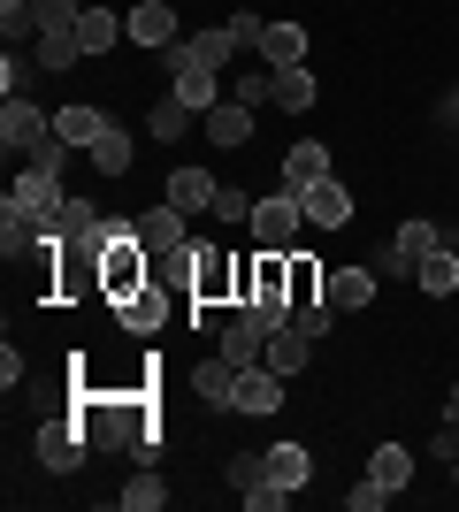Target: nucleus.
I'll return each instance as SVG.
<instances>
[{
    "label": "nucleus",
    "instance_id": "obj_1",
    "mask_svg": "<svg viewBox=\"0 0 459 512\" xmlns=\"http://www.w3.org/2000/svg\"><path fill=\"white\" fill-rule=\"evenodd\" d=\"M77 428L92 436V451H123L153 428L146 398H108V390H77Z\"/></svg>",
    "mask_w": 459,
    "mask_h": 512
},
{
    "label": "nucleus",
    "instance_id": "obj_2",
    "mask_svg": "<svg viewBox=\"0 0 459 512\" xmlns=\"http://www.w3.org/2000/svg\"><path fill=\"white\" fill-rule=\"evenodd\" d=\"M299 230H306V207H299V192H291V184L253 199V237H261V245L291 253V245H299Z\"/></svg>",
    "mask_w": 459,
    "mask_h": 512
},
{
    "label": "nucleus",
    "instance_id": "obj_3",
    "mask_svg": "<svg viewBox=\"0 0 459 512\" xmlns=\"http://www.w3.org/2000/svg\"><path fill=\"white\" fill-rule=\"evenodd\" d=\"M62 199H69V192H62V176H54V169H23V176H16V192H8V207L31 214V222L54 237V214H62Z\"/></svg>",
    "mask_w": 459,
    "mask_h": 512
},
{
    "label": "nucleus",
    "instance_id": "obj_4",
    "mask_svg": "<svg viewBox=\"0 0 459 512\" xmlns=\"http://www.w3.org/2000/svg\"><path fill=\"white\" fill-rule=\"evenodd\" d=\"M169 299H176V291H161V283H138V291H123V299H108V306H115V321H123L131 337H153V329L176 314Z\"/></svg>",
    "mask_w": 459,
    "mask_h": 512
},
{
    "label": "nucleus",
    "instance_id": "obj_5",
    "mask_svg": "<svg viewBox=\"0 0 459 512\" xmlns=\"http://www.w3.org/2000/svg\"><path fill=\"white\" fill-rule=\"evenodd\" d=\"M85 451H92L85 428H69V421H39V467H46V474H77V467H85Z\"/></svg>",
    "mask_w": 459,
    "mask_h": 512
},
{
    "label": "nucleus",
    "instance_id": "obj_6",
    "mask_svg": "<svg viewBox=\"0 0 459 512\" xmlns=\"http://www.w3.org/2000/svg\"><path fill=\"white\" fill-rule=\"evenodd\" d=\"M230 406L238 413H253V421H268V413L284 406V375H276V367H238V390H230Z\"/></svg>",
    "mask_w": 459,
    "mask_h": 512
},
{
    "label": "nucleus",
    "instance_id": "obj_7",
    "mask_svg": "<svg viewBox=\"0 0 459 512\" xmlns=\"http://www.w3.org/2000/svg\"><path fill=\"white\" fill-rule=\"evenodd\" d=\"M253 115H261V107H245V100H230V92H222L215 107H207V115H199V130H207V146H245V138H253Z\"/></svg>",
    "mask_w": 459,
    "mask_h": 512
},
{
    "label": "nucleus",
    "instance_id": "obj_8",
    "mask_svg": "<svg viewBox=\"0 0 459 512\" xmlns=\"http://www.w3.org/2000/svg\"><path fill=\"white\" fill-rule=\"evenodd\" d=\"M299 207H306V230H345V222H352V192H345V184H329V176H322V184H306Z\"/></svg>",
    "mask_w": 459,
    "mask_h": 512
},
{
    "label": "nucleus",
    "instance_id": "obj_9",
    "mask_svg": "<svg viewBox=\"0 0 459 512\" xmlns=\"http://www.w3.org/2000/svg\"><path fill=\"white\" fill-rule=\"evenodd\" d=\"M46 130H54V115H39L31 100H8V107H0V146H8V153H31Z\"/></svg>",
    "mask_w": 459,
    "mask_h": 512
},
{
    "label": "nucleus",
    "instance_id": "obj_10",
    "mask_svg": "<svg viewBox=\"0 0 459 512\" xmlns=\"http://www.w3.org/2000/svg\"><path fill=\"white\" fill-rule=\"evenodd\" d=\"M123 23H131V46H176V39H184V31H176V8H169V0H138Z\"/></svg>",
    "mask_w": 459,
    "mask_h": 512
},
{
    "label": "nucleus",
    "instance_id": "obj_11",
    "mask_svg": "<svg viewBox=\"0 0 459 512\" xmlns=\"http://www.w3.org/2000/svg\"><path fill=\"white\" fill-rule=\"evenodd\" d=\"M184 222H192V214H176L169 199H161V207H146V214H138V245H146V253H169V245H192V230H184Z\"/></svg>",
    "mask_w": 459,
    "mask_h": 512
},
{
    "label": "nucleus",
    "instance_id": "obj_12",
    "mask_svg": "<svg viewBox=\"0 0 459 512\" xmlns=\"http://www.w3.org/2000/svg\"><path fill=\"white\" fill-rule=\"evenodd\" d=\"M153 283H161V291H176V299H192V283H199V245H169V253H153Z\"/></svg>",
    "mask_w": 459,
    "mask_h": 512
},
{
    "label": "nucleus",
    "instance_id": "obj_13",
    "mask_svg": "<svg viewBox=\"0 0 459 512\" xmlns=\"http://www.w3.org/2000/svg\"><path fill=\"white\" fill-rule=\"evenodd\" d=\"M222 360H230V367H261L268 360V329H253L245 314H230V321H222Z\"/></svg>",
    "mask_w": 459,
    "mask_h": 512
},
{
    "label": "nucleus",
    "instance_id": "obj_14",
    "mask_svg": "<svg viewBox=\"0 0 459 512\" xmlns=\"http://www.w3.org/2000/svg\"><path fill=\"white\" fill-rule=\"evenodd\" d=\"M115 39H131V23L115 16V8H85V16H77V46H85V62H92V54H108Z\"/></svg>",
    "mask_w": 459,
    "mask_h": 512
},
{
    "label": "nucleus",
    "instance_id": "obj_15",
    "mask_svg": "<svg viewBox=\"0 0 459 512\" xmlns=\"http://www.w3.org/2000/svg\"><path fill=\"white\" fill-rule=\"evenodd\" d=\"M261 459H268V482H284V490H306V482H314V451L306 444H268Z\"/></svg>",
    "mask_w": 459,
    "mask_h": 512
},
{
    "label": "nucleus",
    "instance_id": "obj_16",
    "mask_svg": "<svg viewBox=\"0 0 459 512\" xmlns=\"http://www.w3.org/2000/svg\"><path fill=\"white\" fill-rule=\"evenodd\" d=\"M161 199H169L176 214H207V207H215V176H207V169H176Z\"/></svg>",
    "mask_w": 459,
    "mask_h": 512
},
{
    "label": "nucleus",
    "instance_id": "obj_17",
    "mask_svg": "<svg viewBox=\"0 0 459 512\" xmlns=\"http://www.w3.org/2000/svg\"><path fill=\"white\" fill-rule=\"evenodd\" d=\"M230 390H238V367L222 360V352L192 367V398H199V406H230Z\"/></svg>",
    "mask_w": 459,
    "mask_h": 512
},
{
    "label": "nucleus",
    "instance_id": "obj_18",
    "mask_svg": "<svg viewBox=\"0 0 459 512\" xmlns=\"http://www.w3.org/2000/svg\"><path fill=\"white\" fill-rule=\"evenodd\" d=\"M268 107H284V115H306V107H314V69H306V62L276 69V92H268Z\"/></svg>",
    "mask_w": 459,
    "mask_h": 512
},
{
    "label": "nucleus",
    "instance_id": "obj_19",
    "mask_svg": "<svg viewBox=\"0 0 459 512\" xmlns=\"http://www.w3.org/2000/svg\"><path fill=\"white\" fill-rule=\"evenodd\" d=\"M322 176H329V146L299 138V146L284 153V184H291V192H306V184H322Z\"/></svg>",
    "mask_w": 459,
    "mask_h": 512
},
{
    "label": "nucleus",
    "instance_id": "obj_20",
    "mask_svg": "<svg viewBox=\"0 0 459 512\" xmlns=\"http://www.w3.org/2000/svg\"><path fill=\"white\" fill-rule=\"evenodd\" d=\"M54 130H62L69 146H85V153H92V146H100V138H108V115L77 100V107H62V115H54Z\"/></svg>",
    "mask_w": 459,
    "mask_h": 512
},
{
    "label": "nucleus",
    "instance_id": "obj_21",
    "mask_svg": "<svg viewBox=\"0 0 459 512\" xmlns=\"http://www.w3.org/2000/svg\"><path fill=\"white\" fill-rule=\"evenodd\" d=\"M176 100L207 115V107L222 100V69H199V62H184V69H176Z\"/></svg>",
    "mask_w": 459,
    "mask_h": 512
},
{
    "label": "nucleus",
    "instance_id": "obj_22",
    "mask_svg": "<svg viewBox=\"0 0 459 512\" xmlns=\"http://www.w3.org/2000/svg\"><path fill=\"white\" fill-rule=\"evenodd\" d=\"M92 230H100V207H92L85 192H77V199H62V214H54V245H85Z\"/></svg>",
    "mask_w": 459,
    "mask_h": 512
},
{
    "label": "nucleus",
    "instance_id": "obj_23",
    "mask_svg": "<svg viewBox=\"0 0 459 512\" xmlns=\"http://www.w3.org/2000/svg\"><path fill=\"white\" fill-rule=\"evenodd\" d=\"M329 306H337V314L375 306V268H337V276H329Z\"/></svg>",
    "mask_w": 459,
    "mask_h": 512
},
{
    "label": "nucleus",
    "instance_id": "obj_24",
    "mask_svg": "<svg viewBox=\"0 0 459 512\" xmlns=\"http://www.w3.org/2000/svg\"><path fill=\"white\" fill-rule=\"evenodd\" d=\"M306 360H314V337H299V329H291V321H284V329L268 337V367H276V375H284V383H291V375H299Z\"/></svg>",
    "mask_w": 459,
    "mask_h": 512
},
{
    "label": "nucleus",
    "instance_id": "obj_25",
    "mask_svg": "<svg viewBox=\"0 0 459 512\" xmlns=\"http://www.w3.org/2000/svg\"><path fill=\"white\" fill-rule=\"evenodd\" d=\"M115 505H123V512H161V505H169V482H161L153 467H138L131 482L115 490Z\"/></svg>",
    "mask_w": 459,
    "mask_h": 512
},
{
    "label": "nucleus",
    "instance_id": "obj_26",
    "mask_svg": "<svg viewBox=\"0 0 459 512\" xmlns=\"http://www.w3.org/2000/svg\"><path fill=\"white\" fill-rule=\"evenodd\" d=\"M368 474L383 482V490H406V482H414V451H406V444H375Z\"/></svg>",
    "mask_w": 459,
    "mask_h": 512
},
{
    "label": "nucleus",
    "instance_id": "obj_27",
    "mask_svg": "<svg viewBox=\"0 0 459 512\" xmlns=\"http://www.w3.org/2000/svg\"><path fill=\"white\" fill-rule=\"evenodd\" d=\"M238 314L253 321V329H268V337H276V329L291 321V291H253V299H245Z\"/></svg>",
    "mask_w": 459,
    "mask_h": 512
},
{
    "label": "nucleus",
    "instance_id": "obj_28",
    "mask_svg": "<svg viewBox=\"0 0 459 512\" xmlns=\"http://www.w3.org/2000/svg\"><path fill=\"white\" fill-rule=\"evenodd\" d=\"M131 130H123V123H108V138H100V146H92V169H100V176H123V169H131Z\"/></svg>",
    "mask_w": 459,
    "mask_h": 512
},
{
    "label": "nucleus",
    "instance_id": "obj_29",
    "mask_svg": "<svg viewBox=\"0 0 459 512\" xmlns=\"http://www.w3.org/2000/svg\"><path fill=\"white\" fill-rule=\"evenodd\" d=\"M199 123V107H184V100H176V92H169V100H161V107H153V115H146V130H153V138H161V146H169V138H184V130H192Z\"/></svg>",
    "mask_w": 459,
    "mask_h": 512
},
{
    "label": "nucleus",
    "instance_id": "obj_30",
    "mask_svg": "<svg viewBox=\"0 0 459 512\" xmlns=\"http://www.w3.org/2000/svg\"><path fill=\"white\" fill-rule=\"evenodd\" d=\"M261 54L276 69H291V62H306V31L299 23H268V39H261Z\"/></svg>",
    "mask_w": 459,
    "mask_h": 512
},
{
    "label": "nucleus",
    "instance_id": "obj_31",
    "mask_svg": "<svg viewBox=\"0 0 459 512\" xmlns=\"http://www.w3.org/2000/svg\"><path fill=\"white\" fill-rule=\"evenodd\" d=\"M31 54H39V69H77V62H85L77 31H39V46H31Z\"/></svg>",
    "mask_w": 459,
    "mask_h": 512
},
{
    "label": "nucleus",
    "instance_id": "obj_32",
    "mask_svg": "<svg viewBox=\"0 0 459 512\" xmlns=\"http://www.w3.org/2000/svg\"><path fill=\"white\" fill-rule=\"evenodd\" d=\"M421 291H429V299H452V291H459V253L437 245V253L421 260Z\"/></svg>",
    "mask_w": 459,
    "mask_h": 512
},
{
    "label": "nucleus",
    "instance_id": "obj_33",
    "mask_svg": "<svg viewBox=\"0 0 459 512\" xmlns=\"http://www.w3.org/2000/svg\"><path fill=\"white\" fill-rule=\"evenodd\" d=\"M284 291H291V306H299V299H329L322 268H314V260L299 253V245H291V276H284Z\"/></svg>",
    "mask_w": 459,
    "mask_h": 512
},
{
    "label": "nucleus",
    "instance_id": "obj_34",
    "mask_svg": "<svg viewBox=\"0 0 459 512\" xmlns=\"http://www.w3.org/2000/svg\"><path fill=\"white\" fill-rule=\"evenodd\" d=\"M291 329H299V337H314V344H322L329 329H337V306H329V299H299V306H291Z\"/></svg>",
    "mask_w": 459,
    "mask_h": 512
},
{
    "label": "nucleus",
    "instance_id": "obj_35",
    "mask_svg": "<svg viewBox=\"0 0 459 512\" xmlns=\"http://www.w3.org/2000/svg\"><path fill=\"white\" fill-rule=\"evenodd\" d=\"M31 77H39V54H16V46H8V62H0V92H8V100H31Z\"/></svg>",
    "mask_w": 459,
    "mask_h": 512
},
{
    "label": "nucleus",
    "instance_id": "obj_36",
    "mask_svg": "<svg viewBox=\"0 0 459 512\" xmlns=\"http://www.w3.org/2000/svg\"><path fill=\"white\" fill-rule=\"evenodd\" d=\"M230 54H238V39H230V23H215V31H199V39H192V62H199V69H222Z\"/></svg>",
    "mask_w": 459,
    "mask_h": 512
},
{
    "label": "nucleus",
    "instance_id": "obj_37",
    "mask_svg": "<svg viewBox=\"0 0 459 512\" xmlns=\"http://www.w3.org/2000/svg\"><path fill=\"white\" fill-rule=\"evenodd\" d=\"M391 245H398V253H414V260H429V253L444 245V237H437V222H398V237H391Z\"/></svg>",
    "mask_w": 459,
    "mask_h": 512
},
{
    "label": "nucleus",
    "instance_id": "obj_38",
    "mask_svg": "<svg viewBox=\"0 0 459 512\" xmlns=\"http://www.w3.org/2000/svg\"><path fill=\"white\" fill-rule=\"evenodd\" d=\"M31 16H39V31H77V0H31Z\"/></svg>",
    "mask_w": 459,
    "mask_h": 512
},
{
    "label": "nucleus",
    "instance_id": "obj_39",
    "mask_svg": "<svg viewBox=\"0 0 459 512\" xmlns=\"http://www.w3.org/2000/svg\"><path fill=\"white\" fill-rule=\"evenodd\" d=\"M207 214H215V222H253V199H245L238 184H215V207Z\"/></svg>",
    "mask_w": 459,
    "mask_h": 512
},
{
    "label": "nucleus",
    "instance_id": "obj_40",
    "mask_svg": "<svg viewBox=\"0 0 459 512\" xmlns=\"http://www.w3.org/2000/svg\"><path fill=\"white\" fill-rule=\"evenodd\" d=\"M238 505H245V512H284V505H291V490H284V482H253Z\"/></svg>",
    "mask_w": 459,
    "mask_h": 512
},
{
    "label": "nucleus",
    "instance_id": "obj_41",
    "mask_svg": "<svg viewBox=\"0 0 459 512\" xmlns=\"http://www.w3.org/2000/svg\"><path fill=\"white\" fill-rule=\"evenodd\" d=\"M253 482H268V459H253V451H238V459H230V490H253Z\"/></svg>",
    "mask_w": 459,
    "mask_h": 512
},
{
    "label": "nucleus",
    "instance_id": "obj_42",
    "mask_svg": "<svg viewBox=\"0 0 459 512\" xmlns=\"http://www.w3.org/2000/svg\"><path fill=\"white\" fill-rule=\"evenodd\" d=\"M230 39H238V54H245V46H253V54H261V39H268V23L253 16V8H238V16H230Z\"/></svg>",
    "mask_w": 459,
    "mask_h": 512
},
{
    "label": "nucleus",
    "instance_id": "obj_43",
    "mask_svg": "<svg viewBox=\"0 0 459 512\" xmlns=\"http://www.w3.org/2000/svg\"><path fill=\"white\" fill-rule=\"evenodd\" d=\"M391 497H398V490H383V482H375V474H368V482H360V490H352L345 505H352V512H383V505H391Z\"/></svg>",
    "mask_w": 459,
    "mask_h": 512
},
{
    "label": "nucleus",
    "instance_id": "obj_44",
    "mask_svg": "<svg viewBox=\"0 0 459 512\" xmlns=\"http://www.w3.org/2000/svg\"><path fill=\"white\" fill-rule=\"evenodd\" d=\"M383 276H391V283H398V276H421V260L398 253V245H383Z\"/></svg>",
    "mask_w": 459,
    "mask_h": 512
},
{
    "label": "nucleus",
    "instance_id": "obj_45",
    "mask_svg": "<svg viewBox=\"0 0 459 512\" xmlns=\"http://www.w3.org/2000/svg\"><path fill=\"white\" fill-rule=\"evenodd\" d=\"M437 459H452V467H459V413L437 428Z\"/></svg>",
    "mask_w": 459,
    "mask_h": 512
},
{
    "label": "nucleus",
    "instance_id": "obj_46",
    "mask_svg": "<svg viewBox=\"0 0 459 512\" xmlns=\"http://www.w3.org/2000/svg\"><path fill=\"white\" fill-rule=\"evenodd\" d=\"M444 413H459V375H452V390H444Z\"/></svg>",
    "mask_w": 459,
    "mask_h": 512
},
{
    "label": "nucleus",
    "instance_id": "obj_47",
    "mask_svg": "<svg viewBox=\"0 0 459 512\" xmlns=\"http://www.w3.org/2000/svg\"><path fill=\"white\" fill-rule=\"evenodd\" d=\"M444 123H459V85H452V100H444Z\"/></svg>",
    "mask_w": 459,
    "mask_h": 512
},
{
    "label": "nucleus",
    "instance_id": "obj_48",
    "mask_svg": "<svg viewBox=\"0 0 459 512\" xmlns=\"http://www.w3.org/2000/svg\"><path fill=\"white\" fill-rule=\"evenodd\" d=\"M452 474H459V467H452Z\"/></svg>",
    "mask_w": 459,
    "mask_h": 512
}]
</instances>
